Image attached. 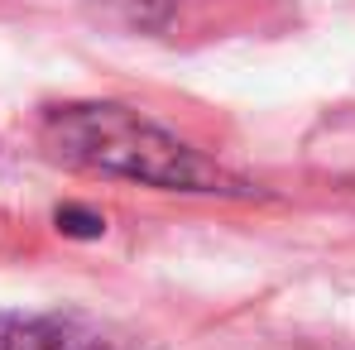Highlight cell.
<instances>
[{"mask_svg": "<svg viewBox=\"0 0 355 350\" xmlns=\"http://www.w3.org/2000/svg\"><path fill=\"white\" fill-rule=\"evenodd\" d=\"M0 350H106V341L62 317H0Z\"/></svg>", "mask_w": 355, "mask_h": 350, "instance_id": "2", "label": "cell"}, {"mask_svg": "<svg viewBox=\"0 0 355 350\" xmlns=\"http://www.w3.org/2000/svg\"><path fill=\"white\" fill-rule=\"evenodd\" d=\"M58 231H67V235H101V231H106V221H101L96 211L62 207V211H58Z\"/></svg>", "mask_w": 355, "mask_h": 350, "instance_id": "4", "label": "cell"}, {"mask_svg": "<svg viewBox=\"0 0 355 350\" xmlns=\"http://www.w3.org/2000/svg\"><path fill=\"white\" fill-rule=\"evenodd\" d=\"M49 154L77 168L144 182L159 192H202V197H250V182L226 173L216 159L178 139L173 130L154 125L149 116L116 106V101H77L44 116Z\"/></svg>", "mask_w": 355, "mask_h": 350, "instance_id": "1", "label": "cell"}, {"mask_svg": "<svg viewBox=\"0 0 355 350\" xmlns=\"http://www.w3.org/2000/svg\"><path fill=\"white\" fill-rule=\"evenodd\" d=\"M120 10H125V19L130 24H139V29H159L168 15H173L178 0H116Z\"/></svg>", "mask_w": 355, "mask_h": 350, "instance_id": "3", "label": "cell"}]
</instances>
